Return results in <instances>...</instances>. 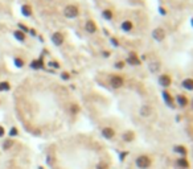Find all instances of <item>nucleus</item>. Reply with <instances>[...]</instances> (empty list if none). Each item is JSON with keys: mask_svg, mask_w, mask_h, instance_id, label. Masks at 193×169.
Here are the masks:
<instances>
[{"mask_svg": "<svg viewBox=\"0 0 193 169\" xmlns=\"http://www.w3.org/2000/svg\"><path fill=\"white\" fill-rule=\"evenodd\" d=\"M135 164H136V167L139 169H148V168L152 165V161H151V159L148 157V156H146V155H142V156H139L136 159Z\"/></svg>", "mask_w": 193, "mask_h": 169, "instance_id": "nucleus-1", "label": "nucleus"}, {"mask_svg": "<svg viewBox=\"0 0 193 169\" xmlns=\"http://www.w3.org/2000/svg\"><path fill=\"white\" fill-rule=\"evenodd\" d=\"M78 13H80L78 7L73 6V4L66 6L65 7V10H64V15H65V17H68V19H76V17L78 16Z\"/></svg>", "mask_w": 193, "mask_h": 169, "instance_id": "nucleus-2", "label": "nucleus"}, {"mask_svg": "<svg viewBox=\"0 0 193 169\" xmlns=\"http://www.w3.org/2000/svg\"><path fill=\"white\" fill-rule=\"evenodd\" d=\"M165 36H167V33L161 26H157V28H155L152 30V38L157 42H163L165 40Z\"/></svg>", "mask_w": 193, "mask_h": 169, "instance_id": "nucleus-3", "label": "nucleus"}, {"mask_svg": "<svg viewBox=\"0 0 193 169\" xmlns=\"http://www.w3.org/2000/svg\"><path fill=\"white\" fill-rule=\"evenodd\" d=\"M124 84V79L118 74H114L110 77V86L112 88H120Z\"/></svg>", "mask_w": 193, "mask_h": 169, "instance_id": "nucleus-4", "label": "nucleus"}, {"mask_svg": "<svg viewBox=\"0 0 193 169\" xmlns=\"http://www.w3.org/2000/svg\"><path fill=\"white\" fill-rule=\"evenodd\" d=\"M124 62H127V64L131 65V66H139L140 64H142V61H140V58L138 57V54L135 52L128 53V57H127V60Z\"/></svg>", "mask_w": 193, "mask_h": 169, "instance_id": "nucleus-5", "label": "nucleus"}, {"mask_svg": "<svg viewBox=\"0 0 193 169\" xmlns=\"http://www.w3.org/2000/svg\"><path fill=\"white\" fill-rule=\"evenodd\" d=\"M171 83H172V78H171L169 74H161L159 77V84L161 87L167 88V87L171 86Z\"/></svg>", "mask_w": 193, "mask_h": 169, "instance_id": "nucleus-6", "label": "nucleus"}, {"mask_svg": "<svg viewBox=\"0 0 193 169\" xmlns=\"http://www.w3.org/2000/svg\"><path fill=\"white\" fill-rule=\"evenodd\" d=\"M139 114H140V116H143V118H150L151 115L153 114V110H152L151 106H148V104H143L142 107H140Z\"/></svg>", "mask_w": 193, "mask_h": 169, "instance_id": "nucleus-7", "label": "nucleus"}, {"mask_svg": "<svg viewBox=\"0 0 193 169\" xmlns=\"http://www.w3.org/2000/svg\"><path fill=\"white\" fill-rule=\"evenodd\" d=\"M52 41H53V44H54V45H57V46L62 45V42H64V34L61 33V32H54L53 34H52Z\"/></svg>", "mask_w": 193, "mask_h": 169, "instance_id": "nucleus-8", "label": "nucleus"}, {"mask_svg": "<svg viewBox=\"0 0 193 169\" xmlns=\"http://www.w3.org/2000/svg\"><path fill=\"white\" fill-rule=\"evenodd\" d=\"M85 29H86V32H87V33L93 34V33L96 32V24L94 23L93 20H87V21H86V24H85Z\"/></svg>", "mask_w": 193, "mask_h": 169, "instance_id": "nucleus-9", "label": "nucleus"}, {"mask_svg": "<svg viewBox=\"0 0 193 169\" xmlns=\"http://www.w3.org/2000/svg\"><path fill=\"white\" fill-rule=\"evenodd\" d=\"M120 28H122V30H123V32H131V30L134 29V23L131 20H124L123 23L120 24Z\"/></svg>", "mask_w": 193, "mask_h": 169, "instance_id": "nucleus-10", "label": "nucleus"}, {"mask_svg": "<svg viewBox=\"0 0 193 169\" xmlns=\"http://www.w3.org/2000/svg\"><path fill=\"white\" fill-rule=\"evenodd\" d=\"M176 103L180 106V107H187L188 103H189V100H188V98L185 95H183V94H179L176 96Z\"/></svg>", "mask_w": 193, "mask_h": 169, "instance_id": "nucleus-11", "label": "nucleus"}, {"mask_svg": "<svg viewBox=\"0 0 193 169\" xmlns=\"http://www.w3.org/2000/svg\"><path fill=\"white\" fill-rule=\"evenodd\" d=\"M102 136L104 139H112V137L115 136V131H114L111 127H104L102 130Z\"/></svg>", "mask_w": 193, "mask_h": 169, "instance_id": "nucleus-12", "label": "nucleus"}, {"mask_svg": "<svg viewBox=\"0 0 193 169\" xmlns=\"http://www.w3.org/2000/svg\"><path fill=\"white\" fill-rule=\"evenodd\" d=\"M161 68V64L160 61H151L150 64H148V69H150L151 73H157Z\"/></svg>", "mask_w": 193, "mask_h": 169, "instance_id": "nucleus-13", "label": "nucleus"}, {"mask_svg": "<svg viewBox=\"0 0 193 169\" xmlns=\"http://www.w3.org/2000/svg\"><path fill=\"white\" fill-rule=\"evenodd\" d=\"M163 99H164L165 103L169 106V107H173V102H175V99H173V96L171 95L168 91H163Z\"/></svg>", "mask_w": 193, "mask_h": 169, "instance_id": "nucleus-14", "label": "nucleus"}, {"mask_svg": "<svg viewBox=\"0 0 193 169\" xmlns=\"http://www.w3.org/2000/svg\"><path fill=\"white\" fill-rule=\"evenodd\" d=\"M181 86L185 88V90H189L193 91V78H185L181 83Z\"/></svg>", "mask_w": 193, "mask_h": 169, "instance_id": "nucleus-15", "label": "nucleus"}, {"mask_svg": "<svg viewBox=\"0 0 193 169\" xmlns=\"http://www.w3.org/2000/svg\"><path fill=\"white\" fill-rule=\"evenodd\" d=\"M30 68L32 69H42L44 68V62H42V60L41 58H38V60H34V61H32L30 62Z\"/></svg>", "mask_w": 193, "mask_h": 169, "instance_id": "nucleus-16", "label": "nucleus"}, {"mask_svg": "<svg viewBox=\"0 0 193 169\" xmlns=\"http://www.w3.org/2000/svg\"><path fill=\"white\" fill-rule=\"evenodd\" d=\"M122 139H123L124 141H132L135 139V133L131 132V131H127V132H124L123 135H122Z\"/></svg>", "mask_w": 193, "mask_h": 169, "instance_id": "nucleus-17", "label": "nucleus"}, {"mask_svg": "<svg viewBox=\"0 0 193 169\" xmlns=\"http://www.w3.org/2000/svg\"><path fill=\"white\" fill-rule=\"evenodd\" d=\"M102 17L104 20H112V17H114V12L111 10H103L102 11Z\"/></svg>", "mask_w": 193, "mask_h": 169, "instance_id": "nucleus-18", "label": "nucleus"}, {"mask_svg": "<svg viewBox=\"0 0 193 169\" xmlns=\"http://www.w3.org/2000/svg\"><path fill=\"white\" fill-rule=\"evenodd\" d=\"M21 13H23L24 16H30L32 15V8H30V6H28V4H24L23 7H21Z\"/></svg>", "mask_w": 193, "mask_h": 169, "instance_id": "nucleus-19", "label": "nucleus"}, {"mask_svg": "<svg viewBox=\"0 0 193 169\" xmlns=\"http://www.w3.org/2000/svg\"><path fill=\"white\" fill-rule=\"evenodd\" d=\"M14 36L19 40V41H25V34L21 32V30H15L14 32Z\"/></svg>", "mask_w": 193, "mask_h": 169, "instance_id": "nucleus-20", "label": "nucleus"}, {"mask_svg": "<svg viewBox=\"0 0 193 169\" xmlns=\"http://www.w3.org/2000/svg\"><path fill=\"white\" fill-rule=\"evenodd\" d=\"M177 165H179L180 168L185 169V168H188V167H189V163H188L185 159H179V160H177Z\"/></svg>", "mask_w": 193, "mask_h": 169, "instance_id": "nucleus-21", "label": "nucleus"}, {"mask_svg": "<svg viewBox=\"0 0 193 169\" xmlns=\"http://www.w3.org/2000/svg\"><path fill=\"white\" fill-rule=\"evenodd\" d=\"M175 152L180 153L181 156H185V155H187V149L184 148L183 145H176V147H175Z\"/></svg>", "mask_w": 193, "mask_h": 169, "instance_id": "nucleus-22", "label": "nucleus"}, {"mask_svg": "<svg viewBox=\"0 0 193 169\" xmlns=\"http://www.w3.org/2000/svg\"><path fill=\"white\" fill-rule=\"evenodd\" d=\"M11 88V86H10V83L8 82H2L0 83V91H8Z\"/></svg>", "mask_w": 193, "mask_h": 169, "instance_id": "nucleus-23", "label": "nucleus"}, {"mask_svg": "<svg viewBox=\"0 0 193 169\" xmlns=\"http://www.w3.org/2000/svg\"><path fill=\"white\" fill-rule=\"evenodd\" d=\"M12 145H14L12 140H6V141H4V144H3V149H4V151H7V149H10Z\"/></svg>", "mask_w": 193, "mask_h": 169, "instance_id": "nucleus-24", "label": "nucleus"}, {"mask_svg": "<svg viewBox=\"0 0 193 169\" xmlns=\"http://www.w3.org/2000/svg\"><path fill=\"white\" fill-rule=\"evenodd\" d=\"M124 66H126V62L124 61H116L115 62V68L116 69H123Z\"/></svg>", "mask_w": 193, "mask_h": 169, "instance_id": "nucleus-25", "label": "nucleus"}, {"mask_svg": "<svg viewBox=\"0 0 193 169\" xmlns=\"http://www.w3.org/2000/svg\"><path fill=\"white\" fill-rule=\"evenodd\" d=\"M17 133H19V131H17V128H16V127H12L11 130H10V136H11V137L17 136Z\"/></svg>", "mask_w": 193, "mask_h": 169, "instance_id": "nucleus-26", "label": "nucleus"}, {"mask_svg": "<svg viewBox=\"0 0 193 169\" xmlns=\"http://www.w3.org/2000/svg\"><path fill=\"white\" fill-rule=\"evenodd\" d=\"M15 65L17 66V68H23L24 66V61L21 58H15Z\"/></svg>", "mask_w": 193, "mask_h": 169, "instance_id": "nucleus-27", "label": "nucleus"}, {"mask_svg": "<svg viewBox=\"0 0 193 169\" xmlns=\"http://www.w3.org/2000/svg\"><path fill=\"white\" fill-rule=\"evenodd\" d=\"M49 66H50V68H54V69H58L60 68V64L57 61H50L49 62Z\"/></svg>", "mask_w": 193, "mask_h": 169, "instance_id": "nucleus-28", "label": "nucleus"}, {"mask_svg": "<svg viewBox=\"0 0 193 169\" xmlns=\"http://www.w3.org/2000/svg\"><path fill=\"white\" fill-rule=\"evenodd\" d=\"M110 41H111V44H112V45L115 46V48L119 46V41H118V40H116L115 37H111V38H110Z\"/></svg>", "mask_w": 193, "mask_h": 169, "instance_id": "nucleus-29", "label": "nucleus"}, {"mask_svg": "<svg viewBox=\"0 0 193 169\" xmlns=\"http://www.w3.org/2000/svg\"><path fill=\"white\" fill-rule=\"evenodd\" d=\"M78 110H80V108H78L77 104H72V114H77Z\"/></svg>", "mask_w": 193, "mask_h": 169, "instance_id": "nucleus-30", "label": "nucleus"}, {"mask_svg": "<svg viewBox=\"0 0 193 169\" xmlns=\"http://www.w3.org/2000/svg\"><path fill=\"white\" fill-rule=\"evenodd\" d=\"M107 168H108V167H107L104 163H100V164H98V165H96V169H107Z\"/></svg>", "mask_w": 193, "mask_h": 169, "instance_id": "nucleus-31", "label": "nucleus"}, {"mask_svg": "<svg viewBox=\"0 0 193 169\" xmlns=\"http://www.w3.org/2000/svg\"><path fill=\"white\" fill-rule=\"evenodd\" d=\"M19 28H20V30H21V32H28V28H27V26H25V25H23V24H19Z\"/></svg>", "mask_w": 193, "mask_h": 169, "instance_id": "nucleus-32", "label": "nucleus"}, {"mask_svg": "<svg viewBox=\"0 0 193 169\" xmlns=\"http://www.w3.org/2000/svg\"><path fill=\"white\" fill-rule=\"evenodd\" d=\"M61 78L65 79V81H68V79L70 78V75H69V73H62L61 74Z\"/></svg>", "mask_w": 193, "mask_h": 169, "instance_id": "nucleus-33", "label": "nucleus"}, {"mask_svg": "<svg viewBox=\"0 0 193 169\" xmlns=\"http://www.w3.org/2000/svg\"><path fill=\"white\" fill-rule=\"evenodd\" d=\"M159 11H160V15H167V10H164L163 7H159Z\"/></svg>", "mask_w": 193, "mask_h": 169, "instance_id": "nucleus-34", "label": "nucleus"}, {"mask_svg": "<svg viewBox=\"0 0 193 169\" xmlns=\"http://www.w3.org/2000/svg\"><path fill=\"white\" fill-rule=\"evenodd\" d=\"M4 133H6V131H4L3 126H0V137H3V136H4Z\"/></svg>", "mask_w": 193, "mask_h": 169, "instance_id": "nucleus-35", "label": "nucleus"}, {"mask_svg": "<svg viewBox=\"0 0 193 169\" xmlns=\"http://www.w3.org/2000/svg\"><path fill=\"white\" fill-rule=\"evenodd\" d=\"M102 54H103V57H110V52L104 50V52H102Z\"/></svg>", "mask_w": 193, "mask_h": 169, "instance_id": "nucleus-36", "label": "nucleus"}, {"mask_svg": "<svg viewBox=\"0 0 193 169\" xmlns=\"http://www.w3.org/2000/svg\"><path fill=\"white\" fill-rule=\"evenodd\" d=\"M29 32H30V34H32V36H34V34H36V32H34L33 29H32V30H29Z\"/></svg>", "mask_w": 193, "mask_h": 169, "instance_id": "nucleus-37", "label": "nucleus"}, {"mask_svg": "<svg viewBox=\"0 0 193 169\" xmlns=\"http://www.w3.org/2000/svg\"><path fill=\"white\" fill-rule=\"evenodd\" d=\"M191 106H192V108H193V100H192V103H191Z\"/></svg>", "mask_w": 193, "mask_h": 169, "instance_id": "nucleus-38", "label": "nucleus"}, {"mask_svg": "<svg viewBox=\"0 0 193 169\" xmlns=\"http://www.w3.org/2000/svg\"><path fill=\"white\" fill-rule=\"evenodd\" d=\"M38 169H44V168L42 167H38Z\"/></svg>", "mask_w": 193, "mask_h": 169, "instance_id": "nucleus-39", "label": "nucleus"}, {"mask_svg": "<svg viewBox=\"0 0 193 169\" xmlns=\"http://www.w3.org/2000/svg\"><path fill=\"white\" fill-rule=\"evenodd\" d=\"M192 23H193V19H192Z\"/></svg>", "mask_w": 193, "mask_h": 169, "instance_id": "nucleus-40", "label": "nucleus"}]
</instances>
